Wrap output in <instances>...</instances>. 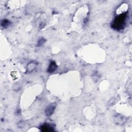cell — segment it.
Listing matches in <instances>:
<instances>
[{
	"instance_id": "obj_7",
	"label": "cell",
	"mask_w": 132,
	"mask_h": 132,
	"mask_svg": "<svg viewBox=\"0 0 132 132\" xmlns=\"http://www.w3.org/2000/svg\"><path fill=\"white\" fill-rule=\"evenodd\" d=\"M45 42V40L44 39V38H40V39L39 40H38V41L37 46H39L42 45V44H43Z\"/></svg>"
},
{
	"instance_id": "obj_2",
	"label": "cell",
	"mask_w": 132,
	"mask_h": 132,
	"mask_svg": "<svg viewBox=\"0 0 132 132\" xmlns=\"http://www.w3.org/2000/svg\"><path fill=\"white\" fill-rule=\"evenodd\" d=\"M56 104L55 103H51L49 105L45 110V114L46 116H50L53 114L55 109L56 108Z\"/></svg>"
},
{
	"instance_id": "obj_6",
	"label": "cell",
	"mask_w": 132,
	"mask_h": 132,
	"mask_svg": "<svg viewBox=\"0 0 132 132\" xmlns=\"http://www.w3.org/2000/svg\"><path fill=\"white\" fill-rule=\"evenodd\" d=\"M36 67V65L35 64V63L34 62H32L31 63H29L27 65V70L28 71H32L35 69Z\"/></svg>"
},
{
	"instance_id": "obj_3",
	"label": "cell",
	"mask_w": 132,
	"mask_h": 132,
	"mask_svg": "<svg viewBox=\"0 0 132 132\" xmlns=\"http://www.w3.org/2000/svg\"><path fill=\"white\" fill-rule=\"evenodd\" d=\"M57 65H56V63H55V62L52 61L50 62L49 67L47 69V71L48 72L50 73H53V72H54L57 69Z\"/></svg>"
},
{
	"instance_id": "obj_1",
	"label": "cell",
	"mask_w": 132,
	"mask_h": 132,
	"mask_svg": "<svg viewBox=\"0 0 132 132\" xmlns=\"http://www.w3.org/2000/svg\"><path fill=\"white\" fill-rule=\"evenodd\" d=\"M126 15L124 14H122L118 17H116L115 20L114 21L113 25L114 28L120 29L124 27L125 24Z\"/></svg>"
},
{
	"instance_id": "obj_4",
	"label": "cell",
	"mask_w": 132,
	"mask_h": 132,
	"mask_svg": "<svg viewBox=\"0 0 132 132\" xmlns=\"http://www.w3.org/2000/svg\"><path fill=\"white\" fill-rule=\"evenodd\" d=\"M40 129L43 132H48V131H53L54 130L53 127L51 125L45 124L43 125H42L40 127Z\"/></svg>"
},
{
	"instance_id": "obj_5",
	"label": "cell",
	"mask_w": 132,
	"mask_h": 132,
	"mask_svg": "<svg viewBox=\"0 0 132 132\" xmlns=\"http://www.w3.org/2000/svg\"><path fill=\"white\" fill-rule=\"evenodd\" d=\"M1 26L3 27L4 28H6L10 24V22L9 20H6V19H4L1 21Z\"/></svg>"
}]
</instances>
